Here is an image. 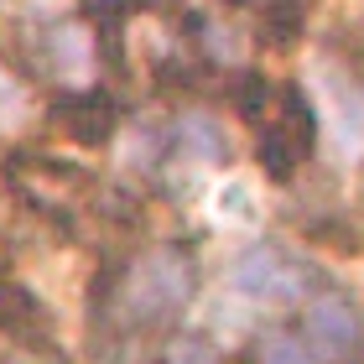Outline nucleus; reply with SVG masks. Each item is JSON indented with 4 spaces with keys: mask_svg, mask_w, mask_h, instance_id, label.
<instances>
[{
    "mask_svg": "<svg viewBox=\"0 0 364 364\" xmlns=\"http://www.w3.org/2000/svg\"><path fill=\"white\" fill-rule=\"evenodd\" d=\"M235 287L250 296V302H296V296L307 291V271L302 260H291L287 250H276V245H260L250 250L235 266Z\"/></svg>",
    "mask_w": 364,
    "mask_h": 364,
    "instance_id": "nucleus-1",
    "label": "nucleus"
},
{
    "mask_svg": "<svg viewBox=\"0 0 364 364\" xmlns=\"http://www.w3.org/2000/svg\"><path fill=\"white\" fill-rule=\"evenodd\" d=\"M307 343L318 354H328V359H343L359 343V318L349 312V302H338V296H323V302H312L307 307Z\"/></svg>",
    "mask_w": 364,
    "mask_h": 364,
    "instance_id": "nucleus-2",
    "label": "nucleus"
},
{
    "mask_svg": "<svg viewBox=\"0 0 364 364\" xmlns=\"http://www.w3.org/2000/svg\"><path fill=\"white\" fill-rule=\"evenodd\" d=\"M213 213H219L224 224H255V188L250 182H224L219 193H213Z\"/></svg>",
    "mask_w": 364,
    "mask_h": 364,
    "instance_id": "nucleus-3",
    "label": "nucleus"
},
{
    "mask_svg": "<svg viewBox=\"0 0 364 364\" xmlns=\"http://www.w3.org/2000/svg\"><path fill=\"white\" fill-rule=\"evenodd\" d=\"M260 364H318L307 354V343H296L287 333H271L266 343H260Z\"/></svg>",
    "mask_w": 364,
    "mask_h": 364,
    "instance_id": "nucleus-4",
    "label": "nucleus"
},
{
    "mask_svg": "<svg viewBox=\"0 0 364 364\" xmlns=\"http://www.w3.org/2000/svg\"><path fill=\"white\" fill-rule=\"evenodd\" d=\"M177 364H213L208 359V349H198V343H177V354H172Z\"/></svg>",
    "mask_w": 364,
    "mask_h": 364,
    "instance_id": "nucleus-5",
    "label": "nucleus"
}]
</instances>
